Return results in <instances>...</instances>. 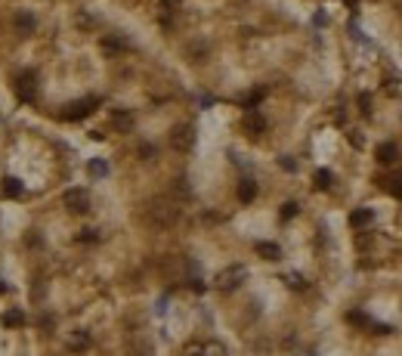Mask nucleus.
<instances>
[{
    "label": "nucleus",
    "instance_id": "9d476101",
    "mask_svg": "<svg viewBox=\"0 0 402 356\" xmlns=\"http://www.w3.org/2000/svg\"><path fill=\"white\" fill-rule=\"evenodd\" d=\"M375 158H378L381 165H396V158H399L396 143H381V146L375 149Z\"/></svg>",
    "mask_w": 402,
    "mask_h": 356
},
{
    "label": "nucleus",
    "instance_id": "6ab92c4d",
    "mask_svg": "<svg viewBox=\"0 0 402 356\" xmlns=\"http://www.w3.org/2000/svg\"><path fill=\"white\" fill-rule=\"evenodd\" d=\"M189 53L195 56L192 62H205V53H208V47H205V44H189Z\"/></svg>",
    "mask_w": 402,
    "mask_h": 356
},
{
    "label": "nucleus",
    "instance_id": "0eeeda50",
    "mask_svg": "<svg viewBox=\"0 0 402 356\" xmlns=\"http://www.w3.org/2000/svg\"><path fill=\"white\" fill-rule=\"evenodd\" d=\"M241 130H245L248 136H254V140H257V136L266 130L263 115H260V112H254V108H251V112H245V118H241Z\"/></svg>",
    "mask_w": 402,
    "mask_h": 356
},
{
    "label": "nucleus",
    "instance_id": "5701e85b",
    "mask_svg": "<svg viewBox=\"0 0 402 356\" xmlns=\"http://www.w3.org/2000/svg\"><path fill=\"white\" fill-rule=\"evenodd\" d=\"M294 214H297V205H294V202H288L285 208H281V220H291Z\"/></svg>",
    "mask_w": 402,
    "mask_h": 356
},
{
    "label": "nucleus",
    "instance_id": "7ed1b4c3",
    "mask_svg": "<svg viewBox=\"0 0 402 356\" xmlns=\"http://www.w3.org/2000/svg\"><path fill=\"white\" fill-rule=\"evenodd\" d=\"M16 93H19V99H25V102H31L34 99V93H37V74L28 68V71H19V77H16Z\"/></svg>",
    "mask_w": 402,
    "mask_h": 356
},
{
    "label": "nucleus",
    "instance_id": "f257e3e1",
    "mask_svg": "<svg viewBox=\"0 0 402 356\" xmlns=\"http://www.w3.org/2000/svg\"><path fill=\"white\" fill-rule=\"evenodd\" d=\"M142 220H146L152 229H170V226L180 220V208H177L170 199H152V202L142 208Z\"/></svg>",
    "mask_w": 402,
    "mask_h": 356
},
{
    "label": "nucleus",
    "instance_id": "412c9836",
    "mask_svg": "<svg viewBox=\"0 0 402 356\" xmlns=\"http://www.w3.org/2000/svg\"><path fill=\"white\" fill-rule=\"evenodd\" d=\"M174 195H177V199H189V186H186V180H174Z\"/></svg>",
    "mask_w": 402,
    "mask_h": 356
},
{
    "label": "nucleus",
    "instance_id": "a878e982",
    "mask_svg": "<svg viewBox=\"0 0 402 356\" xmlns=\"http://www.w3.org/2000/svg\"><path fill=\"white\" fill-rule=\"evenodd\" d=\"M139 155H142L146 161H149V158H152V146H142V149H139Z\"/></svg>",
    "mask_w": 402,
    "mask_h": 356
},
{
    "label": "nucleus",
    "instance_id": "2eb2a0df",
    "mask_svg": "<svg viewBox=\"0 0 402 356\" xmlns=\"http://www.w3.org/2000/svg\"><path fill=\"white\" fill-rule=\"evenodd\" d=\"M4 195H7V199H19V195H22V183L16 177H7L4 180Z\"/></svg>",
    "mask_w": 402,
    "mask_h": 356
},
{
    "label": "nucleus",
    "instance_id": "aec40b11",
    "mask_svg": "<svg viewBox=\"0 0 402 356\" xmlns=\"http://www.w3.org/2000/svg\"><path fill=\"white\" fill-rule=\"evenodd\" d=\"M315 186L319 189H328L331 186V171H315Z\"/></svg>",
    "mask_w": 402,
    "mask_h": 356
},
{
    "label": "nucleus",
    "instance_id": "dca6fc26",
    "mask_svg": "<svg viewBox=\"0 0 402 356\" xmlns=\"http://www.w3.org/2000/svg\"><path fill=\"white\" fill-rule=\"evenodd\" d=\"M257 254H263L266 260H278V257H281L278 245H272V242H260V245H257Z\"/></svg>",
    "mask_w": 402,
    "mask_h": 356
},
{
    "label": "nucleus",
    "instance_id": "4468645a",
    "mask_svg": "<svg viewBox=\"0 0 402 356\" xmlns=\"http://www.w3.org/2000/svg\"><path fill=\"white\" fill-rule=\"evenodd\" d=\"M4 325H10V328L25 325V313H22V310H7V313H4Z\"/></svg>",
    "mask_w": 402,
    "mask_h": 356
},
{
    "label": "nucleus",
    "instance_id": "6e6552de",
    "mask_svg": "<svg viewBox=\"0 0 402 356\" xmlns=\"http://www.w3.org/2000/svg\"><path fill=\"white\" fill-rule=\"evenodd\" d=\"M108 121H111V130H118V133H130L133 130V115L124 112V108H114Z\"/></svg>",
    "mask_w": 402,
    "mask_h": 356
},
{
    "label": "nucleus",
    "instance_id": "bb28decb",
    "mask_svg": "<svg viewBox=\"0 0 402 356\" xmlns=\"http://www.w3.org/2000/svg\"><path fill=\"white\" fill-rule=\"evenodd\" d=\"M186 356H205V353H201V350H189Z\"/></svg>",
    "mask_w": 402,
    "mask_h": 356
},
{
    "label": "nucleus",
    "instance_id": "20e7f679",
    "mask_svg": "<svg viewBox=\"0 0 402 356\" xmlns=\"http://www.w3.org/2000/svg\"><path fill=\"white\" fill-rule=\"evenodd\" d=\"M62 202H65V208H68L71 214H84V211L90 208V195H87V189H68V192L62 195Z\"/></svg>",
    "mask_w": 402,
    "mask_h": 356
},
{
    "label": "nucleus",
    "instance_id": "9b49d317",
    "mask_svg": "<svg viewBox=\"0 0 402 356\" xmlns=\"http://www.w3.org/2000/svg\"><path fill=\"white\" fill-rule=\"evenodd\" d=\"M371 220H375V211H371V208H359V211H353V214H350V226H356V229L368 226Z\"/></svg>",
    "mask_w": 402,
    "mask_h": 356
},
{
    "label": "nucleus",
    "instance_id": "f03ea898",
    "mask_svg": "<svg viewBox=\"0 0 402 356\" xmlns=\"http://www.w3.org/2000/svg\"><path fill=\"white\" fill-rule=\"evenodd\" d=\"M245 276H248L245 266H226V269L217 276V288H220V291H235L241 282H245Z\"/></svg>",
    "mask_w": 402,
    "mask_h": 356
},
{
    "label": "nucleus",
    "instance_id": "1a4fd4ad",
    "mask_svg": "<svg viewBox=\"0 0 402 356\" xmlns=\"http://www.w3.org/2000/svg\"><path fill=\"white\" fill-rule=\"evenodd\" d=\"M13 28H16V31H19L22 37H25V34H31V31L37 28V19H34L31 13H25V10H19V13L13 16Z\"/></svg>",
    "mask_w": 402,
    "mask_h": 356
},
{
    "label": "nucleus",
    "instance_id": "a211bd4d",
    "mask_svg": "<svg viewBox=\"0 0 402 356\" xmlns=\"http://www.w3.org/2000/svg\"><path fill=\"white\" fill-rule=\"evenodd\" d=\"M90 174L93 177H105L108 174V165L102 161V158H93V161H90Z\"/></svg>",
    "mask_w": 402,
    "mask_h": 356
},
{
    "label": "nucleus",
    "instance_id": "cd10ccee",
    "mask_svg": "<svg viewBox=\"0 0 402 356\" xmlns=\"http://www.w3.org/2000/svg\"><path fill=\"white\" fill-rule=\"evenodd\" d=\"M396 10H399V13H402V0H396Z\"/></svg>",
    "mask_w": 402,
    "mask_h": 356
},
{
    "label": "nucleus",
    "instance_id": "f3484780",
    "mask_svg": "<svg viewBox=\"0 0 402 356\" xmlns=\"http://www.w3.org/2000/svg\"><path fill=\"white\" fill-rule=\"evenodd\" d=\"M87 344H90V335H87V332H77V335H71V341H68L71 350H87Z\"/></svg>",
    "mask_w": 402,
    "mask_h": 356
},
{
    "label": "nucleus",
    "instance_id": "b1692460",
    "mask_svg": "<svg viewBox=\"0 0 402 356\" xmlns=\"http://www.w3.org/2000/svg\"><path fill=\"white\" fill-rule=\"evenodd\" d=\"M359 108H362V115H368V112H371V99H368L365 93L359 96Z\"/></svg>",
    "mask_w": 402,
    "mask_h": 356
},
{
    "label": "nucleus",
    "instance_id": "ddd939ff",
    "mask_svg": "<svg viewBox=\"0 0 402 356\" xmlns=\"http://www.w3.org/2000/svg\"><path fill=\"white\" fill-rule=\"evenodd\" d=\"M381 186L390 192V195H402V171L390 174V177H381Z\"/></svg>",
    "mask_w": 402,
    "mask_h": 356
},
{
    "label": "nucleus",
    "instance_id": "f8f14e48",
    "mask_svg": "<svg viewBox=\"0 0 402 356\" xmlns=\"http://www.w3.org/2000/svg\"><path fill=\"white\" fill-rule=\"evenodd\" d=\"M238 199L245 202V205H251V202L257 199V183H254V180H241V183H238Z\"/></svg>",
    "mask_w": 402,
    "mask_h": 356
},
{
    "label": "nucleus",
    "instance_id": "39448f33",
    "mask_svg": "<svg viewBox=\"0 0 402 356\" xmlns=\"http://www.w3.org/2000/svg\"><path fill=\"white\" fill-rule=\"evenodd\" d=\"M96 105H99L96 96H90V99H77V102H71V105L62 112V118H65V121H80V118H87Z\"/></svg>",
    "mask_w": 402,
    "mask_h": 356
},
{
    "label": "nucleus",
    "instance_id": "4be33fe9",
    "mask_svg": "<svg viewBox=\"0 0 402 356\" xmlns=\"http://www.w3.org/2000/svg\"><path fill=\"white\" fill-rule=\"evenodd\" d=\"M102 47H105V50H124L127 44L121 41V37H105V41H102Z\"/></svg>",
    "mask_w": 402,
    "mask_h": 356
},
{
    "label": "nucleus",
    "instance_id": "423d86ee",
    "mask_svg": "<svg viewBox=\"0 0 402 356\" xmlns=\"http://www.w3.org/2000/svg\"><path fill=\"white\" fill-rule=\"evenodd\" d=\"M170 146H174L177 152H189V149L195 146V130H192L189 124H177L174 133H170Z\"/></svg>",
    "mask_w": 402,
    "mask_h": 356
},
{
    "label": "nucleus",
    "instance_id": "393cba45",
    "mask_svg": "<svg viewBox=\"0 0 402 356\" xmlns=\"http://www.w3.org/2000/svg\"><path fill=\"white\" fill-rule=\"evenodd\" d=\"M281 168H285V171H294V168H297V165H294V161H291V158H281Z\"/></svg>",
    "mask_w": 402,
    "mask_h": 356
}]
</instances>
